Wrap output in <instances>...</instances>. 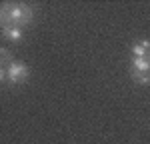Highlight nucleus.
<instances>
[{
    "label": "nucleus",
    "mask_w": 150,
    "mask_h": 144,
    "mask_svg": "<svg viewBox=\"0 0 150 144\" xmlns=\"http://www.w3.org/2000/svg\"><path fill=\"white\" fill-rule=\"evenodd\" d=\"M2 8L8 12L12 26H24L32 20V8L26 4H2Z\"/></svg>",
    "instance_id": "nucleus-1"
},
{
    "label": "nucleus",
    "mask_w": 150,
    "mask_h": 144,
    "mask_svg": "<svg viewBox=\"0 0 150 144\" xmlns=\"http://www.w3.org/2000/svg\"><path fill=\"white\" fill-rule=\"evenodd\" d=\"M28 76H30V70H28V66L24 62H12L10 66L6 68V78L12 84L24 82V80H28Z\"/></svg>",
    "instance_id": "nucleus-2"
},
{
    "label": "nucleus",
    "mask_w": 150,
    "mask_h": 144,
    "mask_svg": "<svg viewBox=\"0 0 150 144\" xmlns=\"http://www.w3.org/2000/svg\"><path fill=\"white\" fill-rule=\"evenodd\" d=\"M2 36L8 38V40H12V42H18V40L22 38V28H18V26H8V28L2 30Z\"/></svg>",
    "instance_id": "nucleus-3"
},
{
    "label": "nucleus",
    "mask_w": 150,
    "mask_h": 144,
    "mask_svg": "<svg viewBox=\"0 0 150 144\" xmlns=\"http://www.w3.org/2000/svg\"><path fill=\"white\" fill-rule=\"evenodd\" d=\"M132 70H136V72H150V62L146 58H138V56H134V60H132Z\"/></svg>",
    "instance_id": "nucleus-4"
},
{
    "label": "nucleus",
    "mask_w": 150,
    "mask_h": 144,
    "mask_svg": "<svg viewBox=\"0 0 150 144\" xmlns=\"http://www.w3.org/2000/svg\"><path fill=\"white\" fill-rule=\"evenodd\" d=\"M12 62H14V60H12V54L6 48H0V68H4V66L8 68Z\"/></svg>",
    "instance_id": "nucleus-5"
},
{
    "label": "nucleus",
    "mask_w": 150,
    "mask_h": 144,
    "mask_svg": "<svg viewBox=\"0 0 150 144\" xmlns=\"http://www.w3.org/2000/svg\"><path fill=\"white\" fill-rule=\"evenodd\" d=\"M132 80L138 84H148L150 82V72H136L132 70Z\"/></svg>",
    "instance_id": "nucleus-6"
},
{
    "label": "nucleus",
    "mask_w": 150,
    "mask_h": 144,
    "mask_svg": "<svg viewBox=\"0 0 150 144\" xmlns=\"http://www.w3.org/2000/svg\"><path fill=\"white\" fill-rule=\"evenodd\" d=\"M8 26H12L10 16H8V12H6L4 8H2V6H0V28L4 30V28H8Z\"/></svg>",
    "instance_id": "nucleus-7"
},
{
    "label": "nucleus",
    "mask_w": 150,
    "mask_h": 144,
    "mask_svg": "<svg viewBox=\"0 0 150 144\" xmlns=\"http://www.w3.org/2000/svg\"><path fill=\"white\" fill-rule=\"evenodd\" d=\"M4 78H6V70H4V68H0V82H2Z\"/></svg>",
    "instance_id": "nucleus-8"
}]
</instances>
